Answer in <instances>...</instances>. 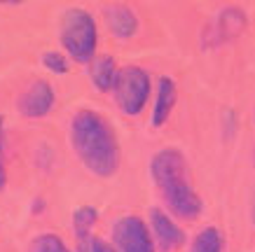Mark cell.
Masks as SVG:
<instances>
[{
	"label": "cell",
	"mask_w": 255,
	"mask_h": 252,
	"mask_svg": "<svg viewBox=\"0 0 255 252\" xmlns=\"http://www.w3.org/2000/svg\"><path fill=\"white\" fill-rule=\"evenodd\" d=\"M150 89H152L150 75L140 66L117 68V77L115 84H113V98L127 117H138L143 112V107L147 105Z\"/></svg>",
	"instance_id": "4"
},
{
	"label": "cell",
	"mask_w": 255,
	"mask_h": 252,
	"mask_svg": "<svg viewBox=\"0 0 255 252\" xmlns=\"http://www.w3.org/2000/svg\"><path fill=\"white\" fill-rule=\"evenodd\" d=\"M223 234L218 231V227L209 224L194 236L192 241V252H223Z\"/></svg>",
	"instance_id": "13"
},
{
	"label": "cell",
	"mask_w": 255,
	"mask_h": 252,
	"mask_svg": "<svg viewBox=\"0 0 255 252\" xmlns=\"http://www.w3.org/2000/svg\"><path fill=\"white\" fill-rule=\"evenodd\" d=\"M70 145L82 166L96 177H113L120 170V143L115 129L96 110H80L70 119Z\"/></svg>",
	"instance_id": "1"
},
{
	"label": "cell",
	"mask_w": 255,
	"mask_h": 252,
	"mask_svg": "<svg viewBox=\"0 0 255 252\" xmlns=\"http://www.w3.org/2000/svg\"><path fill=\"white\" fill-rule=\"evenodd\" d=\"M7 187V170H5V124L0 117V191Z\"/></svg>",
	"instance_id": "16"
},
{
	"label": "cell",
	"mask_w": 255,
	"mask_h": 252,
	"mask_svg": "<svg viewBox=\"0 0 255 252\" xmlns=\"http://www.w3.org/2000/svg\"><path fill=\"white\" fill-rule=\"evenodd\" d=\"M99 220V213L94 206H80L73 213V229H75V238H78V252H87L89 243H92V227Z\"/></svg>",
	"instance_id": "12"
},
{
	"label": "cell",
	"mask_w": 255,
	"mask_h": 252,
	"mask_svg": "<svg viewBox=\"0 0 255 252\" xmlns=\"http://www.w3.org/2000/svg\"><path fill=\"white\" fill-rule=\"evenodd\" d=\"M113 248L117 252H155V241L138 215H124L113 224Z\"/></svg>",
	"instance_id": "5"
},
{
	"label": "cell",
	"mask_w": 255,
	"mask_h": 252,
	"mask_svg": "<svg viewBox=\"0 0 255 252\" xmlns=\"http://www.w3.org/2000/svg\"><path fill=\"white\" fill-rule=\"evenodd\" d=\"M115 77H117L115 59L110 54H96L92 59V63H89V80L96 86V91L101 93L113 91Z\"/></svg>",
	"instance_id": "11"
},
{
	"label": "cell",
	"mask_w": 255,
	"mask_h": 252,
	"mask_svg": "<svg viewBox=\"0 0 255 252\" xmlns=\"http://www.w3.org/2000/svg\"><path fill=\"white\" fill-rule=\"evenodd\" d=\"M19 112L26 119H40L47 117L54 107V89L47 80H35L28 84V89L19 96Z\"/></svg>",
	"instance_id": "6"
},
{
	"label": "cell",
	"mask_w": 255,
	"mask_h": 252,
	"mask_svg": "<svg viewBox=\"0 0 255 252\" xmlns=\"http://www.w3.org/2000/svg\"><path fill=\"white\" fill-rule=\"evenodd\" d=\"M251 213H253V224H255V194H253V210Z\"/></svg>",
	"instance_id": "18"
},
{
	"label": "cell",
	"mask_w": 255,
	"mask_h": 252,
	"mask_svg": "<svg viewBox=\"0 0 255 252\" xmlns=\"http://www.w3.org/2000/svg\"><path fill=\"white\" fill-rule=\"evenodd\" d=\"M178 100V89L176 82L171 80L169 75H162L159 82H157V93H155V107H152V126H164L169 122L171 112L176 107Z\"/></svg>",
	"instance_id": "10"
},
{
	"label": "cell",
	"mask_w": 255,
	"mask_h": 252,
	"mask_svg": "<svg viewBox=\"0 0 255 252\" xmlns=\"http://www.w3.org/2000/svg\"><path fill=\"white\" fill-rule=\"evenodd\" d=\"M103 16H106V26L113 38L129 40L138 33V16L127 5H110L103 9Z\"/></svg>",
	"instance_id": "9"
},
{
	"label": "cell",
	"mask_w": 255,
	"mask_h": 252,
	"mask_svg": "<svg viewBox=\"0 0 255 252\" xmlns=\"http://www.w3.org/2000/svg\"><path fill=\"white\" fill-rule=\"evenodd\" d=\"M87 252H117V250L113 248V245L106 243L103 238H96V236H94L92 243H89V250H87Z\"/></svg>",
	"instance_id": "17"
},
{
	"label": "cell",
	"mask_w": 255,
	"mask_h": 252,
	"mask_svg": "<svg viewBox=\"0 0 255 252\" xmlns=\"http://www.w3.org/2000/svg\"><path fill=\"white\" fill-rule=\"evenodd\" d=\"M42 66L54 75H66L68 73V59L61 52H45L42 54Z\"/></svg>",
	"instance_id": "15"
},
{
	"label": "cell",
	"mask_w": 255,
	"mask_h": 252,
	"mask_svg": "<svg viewBox=\"0 0 255 252\" xmlns=\"http://www.w3.org/2000/svg\"><path fill=\"white\" fill-rule=\"evenodd\" d=\"M59 40H61L63 52L75 63H92V59L96 56V42H99L94 16L82 7H68L61 14Z\"/></svg>",
	"instance_id": "3"
},
{
	"label": "cell",
	"mask_w": 255,
	"mask_h": 252,
	"mask_svg": "<svg viewBox=\"0 0 255 252\" xmlns=\"http://www.w3.org/2000/svg\"><path fill=\"white\" fill-rule=\"evenodd\" d=\"M31 252H70L68 245L61 241V236L56 234H40L38 238H33Z\"/></svg>",
	"instance_id": "14"
},
{
	"label": "cell",
	"mask_w": 255,
	"mask_h": 252,
	"mask_svg": "<svg viewBox=\"0 0 255 252\" xmlns=\"http://www.w3.org/2000/svg\"><path fill=\"white\" fill-rule=\"evenodd\" d=\"M150 229L155 234L157 245L164 252H173L185 243V231L180 229L173 222V217L162 208H152L150 210Z\"/></svg>",
	"instance_id": "7"
},
{
	"label": "cell",
	"mask_w": 255,
	"mask_h": 252,
	"mask_svg": "<svg viewBox=\"0 0 255 252\" xmlns=\"http://www.w3.org/2000/svg\"><path fill=\"white\" fill-rule=\"evenodd\" d=\"M150 175L155 180L159 196L166 203L169 215L178 220H197L204 210V201L190 180V168L180 150L164 147L150 161Z\"/></svg>",
	"instance_id": "2"
},
{
	"label": "cell",
	"mask_w": 255,
	"mask_h": 252,
	"mask_svg": "<svg viewBox=\"0 0 255 252\" xmlns=\"http://www.w3.org/2000/svg\"><path fill=\"white\" fill-rule=\"evenodd\" d=\"M246 28V14L237 7H227L216 16V21H211V28L206 33V45H220L230 42Z\"/></svg>",
	"instance_id": "8"
}]
</instances>
